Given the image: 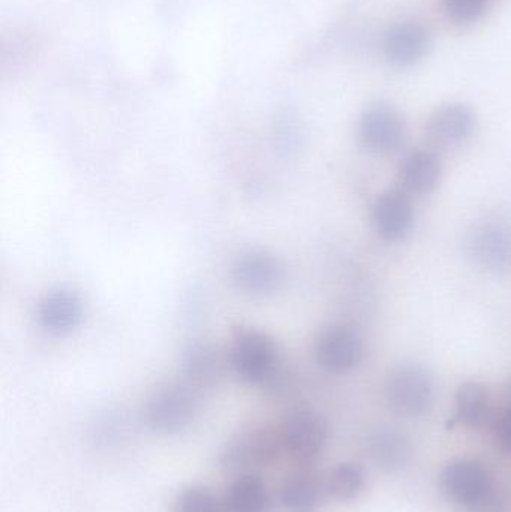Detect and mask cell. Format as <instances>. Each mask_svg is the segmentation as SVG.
Here are the masks:
<instances>
[{
	"label": "cell",
	"mask_w": 511,
	"mask_h": 512,
	"mask_svg": "<svg viewBox=\"0 0 511 512\" xmlns=\"http://www.w3.org/2000/svg\"><path fill=\"white\" fill-rule=\"evenodd\" d=\"M384 397L395 414L425 417L437 399V385L428 367L420 363H401L390 370L384 384Z\"/></svg>",
	"instance_id": "obj_1"
},
{
	"label": "cell",
	"mask_w": 511,
	"mask_h": 512,
	"mask_svg": "<svg viewBox=\"0 0 511 512\" xmlns=\"http://www.w3.org/2000/svg\"><path fill=\"white\" fill-rule=\"evenodd\" d=\"M440 490L450 502L470 508L480 504L494 489V480L483 463L458 459L447 463L438 477Z\"/></svg>",
	"instance_id": "obj_2"
},
{
	"label": "cell",
	"mask_w": 511,
	"mask_h": 512,
	"mask_svg": "<svg viewBox=\"0 0 511 512\" xmlns=\"http://www.w3.org/2000/svg\"><path fill=\"white\" fill-rule=\"evenodd\" d=\"M359 140L374 155H395L407 140V123L401 111L383 102L371 105L360 117Z\"/></svg>",
	"instance_id": "obj_3"
},
{
	"label": "cell",
	"mask_w": 511,
	"mask_h": 512,
	"mask_svg": "<svg viewBox=\"0 0 511 512\" xmlns=\"http://www.w3.org/2000/svg\"><path fill=\"white\" fill-rule=\"evenodd\" d=\"M231 361L243 381L261 384L275 372L278 351L266 334L258 330H243L234 340Z\"/></svg>",
	"instance_id": "obj_4"
},
{
	"label": "cell",
	"mask_w": 511,
	"mask_h": 512,
	"mask_svg": "<svg viewBox=\"0 0 511 512\" xmlns=\"http://www.w3.org/2000/svg\"><path fill=\"white\" fill-rule=\"evenodd\" d=\"M467 251L479 267L507 273L511 270V225L498 219L479 222L468 234Z\"/></svg>",
	"instance_id": "obj_5"
},
{
	"label": "cell",
	"mask_w": 511,
	"mask_h": 512,
	"mask_svg": "<svg viewBox=\"0 0 511 512\" xmlns=\"http://www.w3.org/2000/svg\"><path fill=\"white\" fill-rule=\"evenodd\" d=\"M282 451L285 450L281 430L258 429L228 444L222 451L221 463L230 471L245 472L272 465Z\"/></svg>",
	"instance_id": "obj_6"
},
{
	"label": "cell",
	"mask_w": 511,
	"mask_h": 512,
	"mask_svg": "<svg viewBox=\"0 0 511 512\" xmlns=\"http://www.w3.org/2000/svg\"><path fill=\"white\" fill-rule=\"evenodd\" d=\"M281 433L284 450L297 462L309 463L326 447L329 430L320 414L302 409L288 415Z\"/></svg>",
	"instance_id": "obj_7"
},
{
	"label": "cell",
	"mask_w": 511,
	"mask_h": 512,
	"mask_svg": "<svg viewBox=\"0 0 511 512\" xmlns=\"http://www.w3.org/2000/svg\"><path fill=\"white\" fill-rule=\"evenodd\" d=\"M363 340L354 328L330 325L321 331L315 343L318 364L330 373H347L363 358Z\"/></svg>",
	"instance_id": "obj_8"
},
{
	"label": "cell",
	"mask_w": 511,
	"mask_h": 512,
	"mask_svg": "<svg viewBox=\"0 0 511 512\" xmlns=\"http://www.w3.org/2000/svg\"><path fill=\"white\" fill-rule=\"evenodd\" d=\"M476 126V114L468 105L450 102L431 114L426 122V137L437 149H458L471 140Z\"/></svg>",
	"instance_id": "obj_9"
},
{
	"label": "cell",
	"mask_w": 511,
	"mask_h": 512,
	"mask_svg": "<svg viewBox=\"0 0 511 512\" xmlns=\"http://www.w3.org/2000/svg\"><path fill=\"white\" fill-rule=\"evenodd\" d=\"M371 219L372 227L381 239L390 243L401 242L413 230L411 195L402 188L387 189L375 200Z\"/></svg>",
	"instance_id": "obj_10"
},
{
	"label": "cell",
	"mask_w": 511,
	"mask_h": 512,
	"mask_svg": "<svg viewBox=\"0 0 511 512\" xmlns=\"http://www.w3.org/2000/svg\"><path fill=\"white\" fill-rule=\"evenodd\" d=\"M197 411L194 397L185 388L167 387L155 393L146 406V421L150 429L164 435L185 429Z\"/></svg>",
	"instance_id": "obj_11"
},
{
	"label": "cell",
	"mask_w": 511,
	"mask_h": 512,
	"mask_svg": "<svg viewBox=\"0 0 511 512\" xmlns=\"http://www.w3.org/2000/svg\"><path fill=\"white\" fill-rule=\"evenodd\" d=\"M441 179L443 164L434 150H413L399 165V182L410 195L432 194L440 186Z\"/></svg>",
	"instance_id": "obj_12"
},
{
	"label": "cell",
	"mask_w": 511,
	"mask_h": 512,
	"mask_svg": "<svg viewBox=\"0 0 511 512\" xmlns=\"http://www.w3.org/2000/svg\"><path fill=\"white\" fill-rule=\"evenodd\" d=\"M234 282L248 294H272L281 286L284 270L273 256L249 254L234 265Z\"/></svg>",
	"instance_id": "obj_13"
},
{
	"label": "cell",
	"mask_w": 511,
	"mask_h": 512,
	"mask_svg": "<svg viewBox=\"0 0 511 512\" xmlns=\"http://www.w3.org/2000/svg\"><path fill=\"white\" fill-rule=\"evenodd\" d=\"M366 453L378 469L392 474L410 463L413 447L404 433L392 427H380L366 439Z\"/></svg>",
	"instance_id": "obj_14"
},
{
	"label": "cell",
	"mask_w": 511,
	"mask_h": 512,
	"mask_svg": "<svg viewBox=\"0 0 511 512\" xmlns=\"http://www.w3.org/2000/svg\"><path fill=\"white\" fill-rule=\"evenodd\" d=\"M429 47V32L423 24L404 21L387 32L384 51L395 66H410L419 62Z\"/></svg>",
	"instance_id": "obj_15"
},
{
	"label": "cell",
	"mask_w": 511,
	"mask_h": 512,
	"mask_svg": "<svg viewBox=\"0 0 511 512\" xmlns=\"http://www.w3.org/2000/svg\"><path fill=\"white\" fill-rule=\"evenodd\" d=\"M326 483L314 472L290 475L282 484L279 501L287 512H317L323 504Z\"/></svg>",
	"instance_id": "obj_16"
},
{
	"label": "cell",
	"mask_w": 511,
	"mask_h": 512,
	"mask_svg": "<svg viewBox=\"0 0 511 512\" xmlns=\"http://www.w3.org/2000/svg\"><path fill=\"white\" fill-rule=\"evenodd\" d=\"M272 499L266 483L257 475L243 474L228 486L222 512H270Z\"/></svg>",
	"instance_id": "obj_17"
},
{
	"label": "cell",
	"mask_w": 511,
	"mask_h": 512,
	"mask_svg": "<svg viewBox=\"0 0 511 512\" xmlns=\"http://www.w3.org/2000/svg\"><path fill=\"white\" fill-rule=\"evenodd\" d=\"M81 315H83V306L80 298L69 291L51 292L39 307L42 325L56 334L74 330L80 324Z\"/></svg>",
	"instance_id": "obj_18"
},
{
	"label": "cell",
	"mask_w": 511,
	"mask_h": 512,
	"mask_svg": "<svg viewBox=\"0 0 511 512\" xmlns=\"http://www.w3.org/2000/svg\"><path fill=\"white\" fill-rule=\"evenodd\" d=\"M456 420L470 429H479L492 415V397L488 388L477 381L459 385L455 396Z\"/></svg>",
	"instance_id": "obj_19"
},
{
	"label": "cell",
	"mask_w": 511,
	"mask_h": 512,
	"mask_svg": "<svg viewBox=\"0 0 511 512\" xmlns=\"http://www.w3.org/2000/svg\"><path fill=\"white\" fill-rule=\"evenodd\" d=\"M324 483L330 498L339 502L354 501L365 489V472L356 463H339L330 471Z\"/></svg>",
	"instance_id": "obj_20"
},
{
	"label": "cell",
	"mask_w": 511,
	"mask_h": 512,
	"mask_svg": "<svg viewBox=\"0 0 511 512\" xmlns=\"http://www.w3.org/2000/svg\"><path fill=\"white\" fill-rule=\"evenodd\" d=\"M173 512H222V502L209 487L191 484L177 493Z\"/></svg>",
	"instance_id": "obj_21"
},
{
	"label": "cell",
	"mask_w": 511,
	"mask_h": 512,
	"mask_svg": "<svg viewBox=\"0 0 511 512\" xmlns=\"http://www.w3.org/2000/svg\"><path fill=\"white\" fill-rule=\"evenodd\" d=\"M488 0H444L447 15L456 23H473L485 12Z\"/></svg>",
	"instance_id": "obj_22"
},
{
	"label": "cell",
	"mask_w": 511,
	"mask_h": 512,
	"mask_svg": "<svg viewBox=\"0 0 511 512\" xmlns=\"http://www.w3.org/2000/svg\"><path fill=\"white\" fill-rule=\"evenodd\" d=\"M474 512H511V490L495 487L489 495L474 507Z\"/></svg>",
	"instance_id": "obj_23"
},
{
	"label": "cell",
	"mask_w": 511,
	"mask_h": 512,
	"mask_svg": "<svg viewBox=\"0 0 511 512\" xmlns=\"http://www.w3.org/2000/svg\"><path fill=\"white\" fill-rule=\"evenodd\" d=\"M494 439L498 447L511 453V408L504 409L494 421Z\"/></svg>",
	"instance_id": "obj_24"
},
{
	"label": "cell",
	"mask_w": 511,
	"mask_h": 512,
	"mask_svg": "<svg viewBox=\"0 0 511 512\" xmlns=\"http://www.w3.org/2000/svg\"><path fill=\"white\" fill-rule=\"evenodd\" d=\"M509 406H510V408H511V391H510V405H509Z\"/></svg>",
	"instance_id": "obj_25"
}]
</instances>
